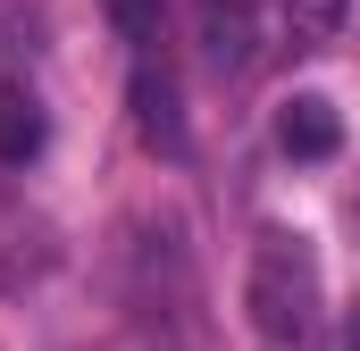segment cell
<instances>
[{
  "label": "cell",
  "instance_id": "obj_1",
  "mask_svg": "<svg viewBox=\"0 0 360 351\" xmlns=\"http://www.w3.org/2000/svg\"><path fill=\"white\" fill-rule=\"evenodd\" d=\"M243 310L260 326L269 351H302L319 335V310H327V267L319 243L302 226H260L252 234V267H243Z\"/></svg>",
  "mask_w": 360,
  "mask_h": 351
},
{
  "label": "cell",
  "instance_id": "obj_2",
  "mask_svg": "<svg viewBox=\"0 0 360 351\" xmlns=\"http://www.w3.org/2000/svg\"><path fill=\"white\" fill-rule=\"evenodd\" d=\"M193 51L210 76H252L260 67V8L252 0H193Z\"/></svg>",
  "mask_w": 360,
  "mask_h": 351
},
{
  "label": "cell",
  "instance_id": "obj_3",
  "mask_svg": "<svg viewBox=\"0 0 360 351\" xmlns=\"http://www.w3.org/2000/svg\"><path fill=\"white\" fill-rule=\"evenodd\" d=\"M335 143H344V117H335L327 92H293L276 109V151L285 159H335Z\"/></svg>",
  "mask_w": 360,
  "mask_h": 351
},
{
  "label": "cell",
  "instance_id": "obj_4",
  "mask_svg": "<svg viewBox=\"0 0 360 351\" xmlns=\"http://www.w3.org/2000/svg\"><path fill=\"white\" fill-rule=\"evenodd\" d=\"M134 134H143L151 151H168V159H184V117H176V76H168V67H151V59H134Z\"/></svg>",
  "mask_w": 360,
  "mask_h": 351
},
{
  "label": "cell",
  "instance_id": "obj_5",
  "mask_svg": "<svg viewBox=\"0 0 360 351\" xmlns=\"http://www.w3.org/2000/svg\"><path fill=\"white\" fill-rule=\"evenodd\" d=\"M42 143H51V117H42V100L25 84H0V168H25V159H42Z\"/></svg>",
  "mask_w": 360,
  "mask_h": 351
},
{
  "label": "cell",
  "instance_id": "obj_6",
  "mask_svg": "<svg viewBox=\"0 0 360 351\" xmlns=\"http://www.w3.org/2000/svg\"><path fill=\"white\" fill-rule=\"evenodd\" d=\"M344 17H352V0H276V25L293 51H327L344 34Z\"/></svg>",
  "mask_w": 360,
  "mask_h": 351
},
{
  "label": "cell",
  "instance_id": "obj_7",
  "mask_svg": "<svg viewBox=\"0 0 360 351\" xmlns=\"http://www.w3.org/2000/svg\"><path fill=\"white\" fill-rule=\"evenodd\" d=\"M109 8V25L134 42V59H151L160 42H168V0H101Z\"/></svg>",
  "mask_w": 360,
  "mask_h": 351
},
{
  "label": "cell",
  "instance_id": "obj_8",
  "mask_svg": "<svg viewBox=\"0 0 360 351\" xmlns=\"http://www.w3.org/2000/svg\"><path fill=\"white\" fill-rule=\"evenodd\" d=\"M352 351H360V343H352Z\"/></svg>",
  "mask_w": 360,
  "mask_h": 351
}]
</instances>
